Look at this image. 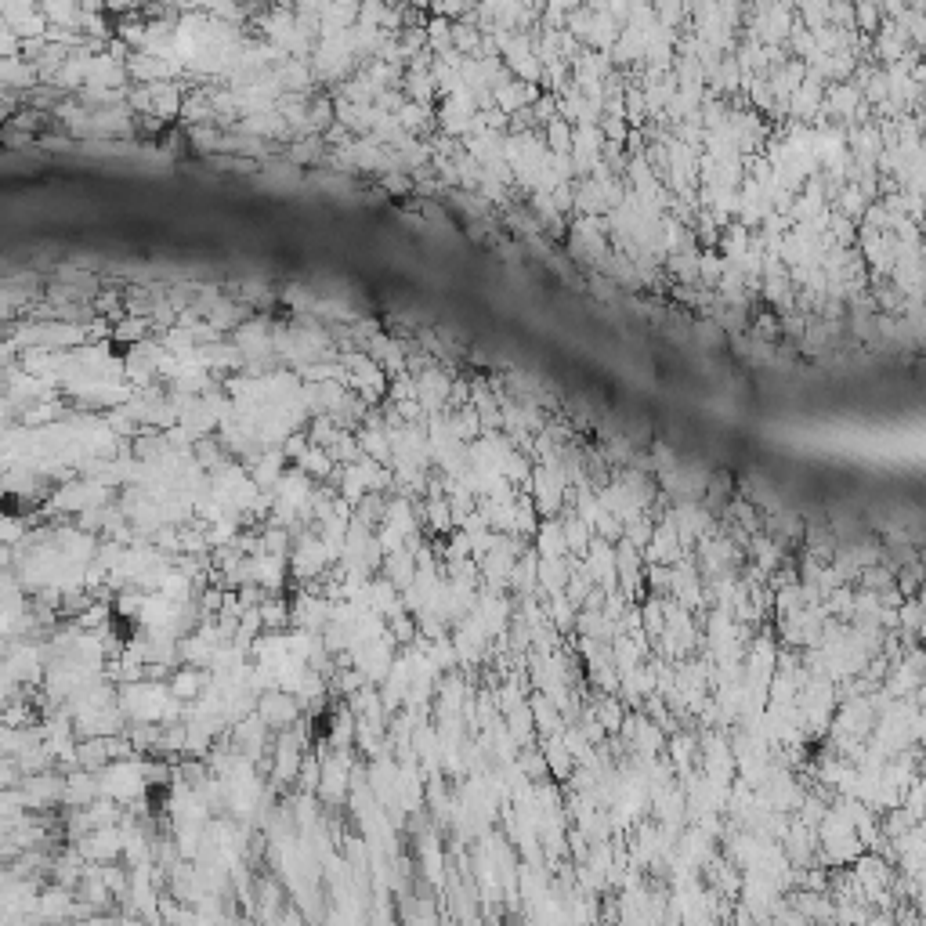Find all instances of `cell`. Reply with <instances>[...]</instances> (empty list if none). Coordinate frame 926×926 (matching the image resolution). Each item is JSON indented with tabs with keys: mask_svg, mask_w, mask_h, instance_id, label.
<instances>
[{
	"mask_svg": "<svg viewBox=\"0 0 926 926\" xmlns=\"http://www.w3.org/2000/svg\"><path fill=\"white\" fill-rule=\"evenodd\" d=\"M539 550L543 558H561L565 554V532H561V521H543L539 525Z\"/></svg>",
	"mask_w": 926,
	"mask_h": 926,
	"instance_id": "1",
	"label": "cell"
}]
</instances>
